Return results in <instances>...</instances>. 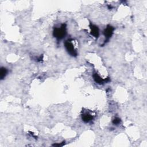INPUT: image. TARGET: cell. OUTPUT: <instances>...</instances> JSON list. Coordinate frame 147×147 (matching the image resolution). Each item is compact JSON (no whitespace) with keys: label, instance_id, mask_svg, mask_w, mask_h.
I'll use <instances>...</instances> for the list:
<instances>
[{"label":"cell","instance_id":"6da1fadb","mask_svg":"<svg viewBox=\"0 0 147 147\" xmlns=\"http://www.w3.org/2000/svg\"><path fill=\"white\" fill-rule=\"evenodd\" d=\"M67 34L66 24H63L60 27H55L53 31V36L57 40H61L65 37Z\"/></svg>","mask_w":147,"mask_h":147},{"label":"cell","instance_id":"7a4b0ae2","mask_svg":"<svg viewBox=\"0 0 147 147\" xmlns=\"http://www.w3.org/2000/svg\"><path fill=\"white\" fill-rule=\"evenodd\" d=\"M64 47L67 52L71 56L73 57H76L78 55V53L76 50L74 48V47L72 43L70 41V40L65 41L64 42Z\"/></svg>","mask_w":147,"mask_h":147},{"label":"cell","instance_id":"3957f363","mask_svg":"<svg viewBox=\"0 0 147 147\" xmlns=\"http://www.w3.org/2000/svg\"><path fill=\"white\" fill-rule=\"evenodd\" d=\"M114 29H115V28L110 25H108L106 26V28L105 29V30H103V33L105 37V40L104 42V44L106 42H107V41H109V40H110V38H111L112 35L113 34Z\"/></svg>","mask_w":147,"mask_h":147},{"label":"cell","instance_id":"277c9868","mask_svg":"<svg viewBox=\"0 0 147 147\" xmlns=\"http://www.w3.org/2000/svg\"><path fill=\"white\" fill-rule=\"evenodd\" d=\"M92 77H93L94 81L99 84H103L105 83H107L110 80L109 78H107L106 79L102 78L97 73H94L92 75Z\"/></svg>","mask_w":147,"mask_h":147},{"label":"cell","instance_id":"5b68a950","mask_svg":"<svg viewBox=\"0 0 147 147\" xmlns=\"http://www.w3.org/2000/svg\"><path fill=\"white\" fill-rule=\"evenodd\" d=\"M90 28L91 29L90 33L92 36H93L95 38H98L99 35V30L97 26L90 23Z\"/></svg>","mask_w":147,"mask_h":147},{"label":"cell","instance_id":"8992f818","mask_svg":"<svg viewBox=\"0 0 147 147\" xmlns=\"http://www.w3.org/2000/svg\"><path fill=\"white\" fill-rule=\"evenodd\" d=\"M93 119L94 116L87 112H86L82 114V119L84 123H88Z\"/></svg>","mask_w":147,"mask_h":147},{"label":"cell","instance_id":"52a82bcc","mask_svg":"<svg viewBox=\"0 0 147 147\" xmlns=\"http://www.w3.org/2000/svg\"><path fill=\"white\" fill-rule=\"evenodd\" d=\"M7 74V69L5 67L1 68V72H0V78L2 80L5 78L6 75Z\"/></svg>","mask_w":147,"mask_h":147},{"label":"cell","instance_id":"ba28073f","mask_svg":"<svg viewBox=\"0 0 147 147\" xmlns=\"http://www.w3.org/2000/svg\"><path fill=\"white\" fill-rule=\"evenodd\" d=\"M121 119H120L119 118H118V117H115V118L113 119V121H112V123H113L114 125H119V124L121 123Z\"/></svg>","mask_w":147,"mask_h":147},{"label":"cell","instance_id":"9c48e42d","mask_svg":"<svg viewBox=\"0 0 147 147\" xmlns=\"http://www.w3.org/2000/svg\"><path fill=\"white\" fill-rule=\"evenodd\" d=\"M64 144H65V141H63L60 144H53L52 145L54 146H63Z\"/></svg>","mask_w":147,"mask_h":147}]
</instances>
